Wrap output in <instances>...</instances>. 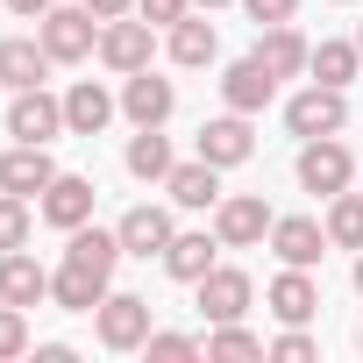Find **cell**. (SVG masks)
<instances>
[{
	"mask_svg": "<svg viewBox=\"0 0 363 363\" xmlns=\"http://www.w3.org/2000/svg\"><path fill=\"white\" fill-rule=\"evenodd\" d=\"M36 36H43V50H50L57 65L100 57V15L86 8V0H50V15L36 22Z\"/></svg>",
	"mask_w": 363,
	"mask_h": 363,
	"instance_id": "obj_1",
	"label": "cell"
},
{
	"mask_svg": "<svg viewBox=\"0 0 363 363\" xmlns=\"http://www.w3.org/2000/svg\"><path fill=\"white\" fill-rule=\"evenodd\" d=\"M285 128H292L299 143H313V135H342V128H349V93L313 79L306 93H292V100H285Z\"/></svg>",
	"mask_w": 363,
	"mask_h": 363,
	"instance_id": "obj_2",
	"label": "cell"
},
{
	"mask_svg": "<svg viewBox=\"0 0 363 363\" xmlns=\"http://www.w3.org/2000/svg\"><path fill=\"white\" fill-rule=\"evenodd\" d=\"M93 335H100V349H114V356L143 349V342H150V299H143V292H107V299L93 306Z\"/></svg>",
	"mask_w": 363,
	"mask_h": 363,
	"instance_id": "obj_3",
	"label": "cell"
},
{
	"mask_svg": "<svg viewBox=\"0 0 363 363\" xmlns=\"http://www.w3.org/2000/svg\"><path fill=\"white\" fill-rule=\"evenodd\" d=\"M150 57H157V22H143V15H114V22H100V65L107 72H150Z\"/></svg>",
	"mask_w": 363,
	"mask_h": 363,
	"instance_id": "obj_4",
	"label": "cell"
},
{
	"mask_svg": "<svg viewBox=\"0 0 363 363\" xmlns=\"http://www.w3.org/2000/svg\"><path fill=\"white\" fill-rule=\"evenodd\" d=\"M349 178H356V157H349L342 135H313V143H299V186H306V193L335 200V193H349Z\"/></svg>",
	"mask_w": 363,
	"mask_h": 363,
	"instance_id": "obj_5",
	"label": "cell"
},
{
	"mask_svg": "<svg viewBox=\"0 0 363 363\" xmlns=\"http://www.w3.org/2000/svg\"><path fill=\"white\" fill-rule=\"evenodd\" d=\"M271 207H264V193H221V207H214V235H221V250H257V242H271Z\"/></svg>",
	"mask_w": 363,
	"mask_h": 363,
	"instance_id": "obj_6",
	"label": "cell"
},
{
	"mask_svg": "<svg viewBox=\"0 0 363 363\" xmlns=\"http://www.w3.org/2000/svg\"><path fill=\"white\" fill-rule=\"evenodd\" d=\"M8 135H15V143H57V135H72V128H65V100L43 93V86L15 93V107H8Z\"/></svg>",
	"mask_w": 363,
	"mask_h": 363,
	"instance_id": "obj_7",
	"label": "cell"
},
{
	"mask_svg": "<svg viewBox=\"0 0 363 363\" xmlns=\"http://www.w3.org/2000/svg\"><path fill=\"white\" fill-rule=\"evenodd\" d=\"M193 157H207V164H221V171H235V164H250L257 157V128H250V114H214L207 128H200V143H193Z\"/></svg>",
	"mask_w": 363,
	"mask_h": 363,
	"instance_id": "obj_8",
	"label": "cell"
},
{
	"mask_svg": "<svg viewBox=\"0 0 363 363\" xmlns=\"http://www.w3.org/2000/svg\"><path fill=\"white\" fill-rule=\"evenodd\" d=\"M93 200H100V186L93 178H79V171H57L50 186H43V200H36V214L50 221V228H79V221H93Z\"/></svg>",
	"mask_w": 363,
	"mask_h": 363,
	"instance_id": "obj_9",
	"label": "cell"
},
{
	"mask_svg": "<svg viewBox=\"0 0 363 363\" xmlns=\"http://www.w3.org/2000/svg\"><path fill=\"white\" fill-rule=\"evenodd\" d=\"M271 250H278V264L313 271L335 242H328V221H313V214H278V221H271Z\"/></svg>",
	"mask_w": 363,
	"mask_h": 363,
	"instance_id": "obj_10",
	"label": "cell"
},
{
	"mask_svg": "<svg viewBox=\"0 0 363 363\" xmlns=\"http://www.w3.org/2000/svg\"><path fill=\"white\" fill-rule=\"evenodd\" d=\"M50 178H57L50 143H15L8 157H0V193H15V200H43Z\"/></svg>",
	"mask_w": 363,
	"mask_h": 363,
	"instance_id": "obj_11",
	"label": "cell"
},
{
	"mask_svg": "<svg viewBox=\"0 0 363 363\" xmlns=\"http://www.w3.org/2000/svg\"><path fill=\"white\" fill-rule=\"evenodd\" d=\"M271 93H278V72L250 50V57H235L228 72H221V100L235 107V114H264L271 107Z\"/></svg>",
	"mask_w": 363,
	"mask_h": 363,
	"instance_id": "obj_12",
	"label": "cell"
},
{
	"mask_svg": "<svg viewBox=\"0 0 363 363\" xmlns=\"http://www.w3.org/2000/svg\"><path fill=\"white\" fill-rule=\"evenodd\" d=\"M171 107H178V86H171V79H157V72H128V79H121V114H128L135 128H164Z\"/></svg>",
	"mask_w": 363,
	"mask_h": 363,
	"instance_id": "obj_13",
	"label": "cell"
},
{
	"mask_svg": "<svg viewBox=\"0 0 363 363\" xmlns=\"http://www.w3.org/2000/svg\"><path fill=\"white\" fill-rule=\"evenodd\" d=\"M114 235H121V250H128V257H143V264H150V257H164V250H171L178 221H171V207H150V200H143V207H128V214L114 221Z\"/></svg>",
	"mask_w": 363,
	"mask_h": 363,
	"instance_id": "obj_14",
	"label": "cell"
},
{
	"mask_svg": "<svg viewBox=\"0 0 363 363\" xmlns=\"http://www.w3.org/2000/svg\"><path fill=\"white\" fill-rule=\"evenodd\" d=\"M193 292H200V313H207V320H242V313H250V299H257L250 271H235V264H214Z\"/></svg>",
	"mask_w": 363,
	"mask_h": 363,
	"instance_id": "obj_15",
	"label": "cell"
},
{
	"mask_svg": "<svg viewBox=\"0 0 363 363\" xmlns=\"http://www.w3.org/2000/svg\"><path fill=\"white\" fill-rule=\"evenodd\" d=\"M264 299H271V313H278L285 328H306V320L320 313V285H313V271H299V264H285Z\"/></svg>",
	"mask_w": 363,
	"mask_h": 363,
	"instance_id": "obj_16",
	"label": "cell"
},
{
	"mask_svg": "<svg viewBox=\"0 0 363 363\" xmlns=\"http://www.w3.org/2000/svg\"><path fill=\"white\" fill-rule=\"evenodd\" d=\"M214 250H221V235H207V228H178L171 250H164L157 264H164V278H178V285H200V278L214 271Z\"/></svg>",
	"mask_w": 363,
	"mask_h": 363,
	"instance_id": "obj_17",
	"label": "cell"
},
{
	"mask_svg": "<svg viewBox=\"0 0 363 363\" xmlns=\"http://www.w3.org/2000/svg\"><path fill=\"white\" fill-rule=\"evenodd\" d=\"M50 50H43V36H8L0 43V86L8 93H29V86H43L50 79Z\"/></svg>",
	"mask_w": 363,
	"mask_h": 363,
	"instance_id": "obj_18",
	"label": "cell"
},
{
	"mask_svg": "<svg viewBox=\"0 0 363 363\" xmlns=\"http://www.w3.org/2000/svg\"><path fill=\"white\" fill-rule=\"evenodd\" d=\"M164 193H171V207H186V214H200V207H221V164H207V157H193V164H171Z\"/></svg>",
	"mask_w": 363,
	"mask_h": 363,
	"instance_id": "obj_19",
	"label": "cell"
},
{
	"mask_svg": "<svg viewBox=\"0 0 363 363\" xmlns=\"http://www.w3.org/2000/svg\"><path fill=\"white\" fill-rule=\"evenodd\" d=\"M0 299L8 306H43L50 299V271L29 250H0Z\"/></svg>",
	"mask_w": 363,
	"mask_h": 363,
	"instance_id": "obj_20",
	"label": "cell"
},
{
	"mask_svg": "<svg viewBox=\"0 0 363 363\" xmlns=\"http://www.w3.org/2000/svg\"><path fill=\"white\" fill-rule=\"evenodd\" d=\"M257 57H264L278 79H306V65H313V43H306L292 22H271V29H257Z\"/></svg>",
	"mask_w": 363,
	"mask_h": 363,
	"instance_id": "obj_21",
	"label": "cell"
},
{
	"mask_svg": "<svg viewBox=\"0 0 363 363\" xmlns=\"http://www.w3.org/2000/svg\"><path fill=\"white\" fill-rule=\"evenodd\" d=\"M114 107H121V100H114L100 79H79V86L65 93V128H72V135H100V128L114 121Z\"/></svg>",
	"mask_w": 363,
	"mask_h": 363,
	"instance_id": "obj_22",
	"label": "cell"
},
{
	"mask_svg": "<svg viewBox=\"0 0 363 363\" xmlns=\"http://www.w3.org/2000/svg\"><path fill=\"white\" fill-rule=\"evenodd\" d=\"M128 250H121V235L114 228H93V221H79L72 235H65V264H86V271H100V278H114V264H121Z\"/></svg>",
	"mask_w": 363,
	"mask_h": 363,
	"instance_id": "obj_23",
	"label": "cell"
},
{
	"mask_svg": "<svg viewBox=\"0 0 363 363\" xmlns=\"http://www.w3.org/2000/svg\"><path fill=\"white\" fill-rule=\"evenodd\" d=\"M100 299H107V278H100V271H86V264H57V271H50V306L93 313Z\"/></svg>",
	"mask_w": 363,
	"mask_h": 363,
	"instance_id": "obj_24",
	"label": "cell"
},
{
	"mask_svg": "<svg viewBox=\"0 0 363 363\" xmlns=\"http://www.w3.org/2000/svg\"><path fill=\"white\" fill-rule=\"evenodd\" d=\"M221 57V36H214V22L193 8L186 22H171V65H186V72H200V65H214Z\"/></svg>",
	"mask_w": 363,
	"mask_h": 363,
	"instance_id": "obj_25",
	"label": "cell"
},
{
	"mask_svg": "<svg viewBox=\"0 0 363 363\" xmlns=\"http://www.w3.org/2000/svg\"><path fill=\"white\" fill-rule=\"evenodd\" d=\"M121 164H128V178H143V186H164L178 157H171L164 128H135V135H128V150H121Z\"/></svg>",
	"mask_w": 363,
	"mask_h": 363,
	"instance_id": "obj_26",
	"label": "cell"
},
{
	"mask_svg": "<svg viewBox=\"0 0 363 363\" xmlns=\"http://www.w3.org/2000/svg\"><path fill=\"white\" fill-rule=\"evenodd\" d=\"M306 72H313L320 86H342V93H349V79L363 72V50H356V43H335V36H328V43L313 50V65H306Z\"/></svg>",
	"mask_w": 363,
	"mask_h": 363,
	"instance_id": "obj_27",
	"label": "cell"
},
{
	"mask_svg": "<svg viewBox=\"0 0 363 363\" xmlns=\"http://www.w3.org/2000/svg\"><path fill=\"white\" fill-rule=\"evenodd\" d=\"M328 242L335 250H363V193H335L328 200Z\"/></svg>",
	"mask_w": 363,
	"mask_h": 363,
	"instance_id": "obj_28",
	"label": "cell"
},
{
	"mask_svg": "<svg viewBox=\"0 0 363 363\" xmlns=\"http://www.w3.org/2000/svg\"><path fill=\"white\" fill-rule=\"evenodd\" d=\"M36 207L29 200H15V193H0V250H29V235H36Z\"/></svg>",
	"mask_w": 363,
	"mask_h": 363,
	"instance_id": "obj_29",
	"label": "cell"
},
{
	"mask_svg": "<svg viewBox=\"0 0 363 363\" xmlns=\"http://www.w3.org/2000/svg\"><path fill=\"white\" fill-rule=\"evenodd\" d=\"M271 342L264 335H250L242 320H214V335H207V356H264Z\"/></svg>",
	"mask_w": 363,
	"mask_h": 363,
	"instance_id": "obj_30",
	"label": "cell"
},
{
	"mask_svg": "<svg viewBox=\"0 0 363 363\" xmlns=\"http://www.w3.org/2000/svg\"><path fill=\"white\" fill-rule=\"evenodd\" d=\"M36 342H29V306H8L0 299V363H15V356H29Z\"/></svg>",
	"mask_w": 363,
	"mask_h": 363,
	"instance_id": "obj_31",
	"label": "cell"
},
{
	"mask_svg": "<svg viewBox=\"0 0 363 363\" xmlns=\"http://www.w3.org/2000/svg\"><path fill=\"white\" fill-rule=\"evenodd\" d=\"M200 349H207L200 335H178V328H150V342H143V356H157V363H186Z\"/></svg>",
	"mask_w": 363,
	"mask_h": 363,
	"instance_id": "obj_32",
	"label": "cell"
},
{
	"mask_svg": "<svg viewBox=\"0 0 363 363\" xmlns=\"http://www.w3.org/2000/svg\"><path fill=\"white\" fill-rule=\"evenodd\" d=\"M264 356H278V363H313L320 356V342L306 335V328H285V335H271V349Z\"/></svg>",
	"mask_w": 363,
	"mask_h": 363,
	"instance_id": "obj_33",
	"label": "cell"
},
{
	"mask_svg": "<svg viewBox=\"0 0 363 363\" xmlns=\"http://www.w3.org/2000/svg\"><path fill=\"white\" fill-rule=\"evenodd\" d=\"M135 15L157 22V29H171V22H186V15H193V0H135Z\"/></svg>",
	"mask_w": 363,
	"mask_h": 363,
	"instance_id": "obj_34",
	"label": "cell"
},
{
	"mask_svg": "<svg viewBox=\"0 0 363 363\" xmlns=\"http://www.w3.org/2000/svg\"><path fill=\"white\" fill-rule=\"evenodd\" d=\"M242 15H250L257 29H271V22H292V15H299V0H242Z\"/></svg>",
	"mask_w": 363,
	"mask_h": 363,
	"instance_id": "obj_35",
	"label": "cell"
},
{
	"mask_svg": "<svg viewBox=\"0 0 363 363\" xmlns=\"http://www.w3.org/2000/svg\"><path fill=\"white\" fill-rule=\"evenodd\" d=\"M0 8L22 15V22H43V15H50V0H0Z\"/></svg>",
	"mask_w": 363,
	"mask_h": 363,
	"instance_id": "obj_36",
	"label": "cell"
},
{
	"mask_svg": "<svg viewBox=\"0 0 363 363\" xmlns=\"http://www.w3.org/2000/svg\"><path fill=\"white\" fill-rule=\"evenodd\" d=\"M86 8H93L100 22H114V15H135V0H86Z\"/></svg>",
	"mask_w": 363,
	"mask_h": 363,
	"instance_id": "obj_37",
	"label": "cell"
},
{
	"mask_svg": "<svg viewBox=\"0 0 363 363\" xmlns=\"http://www.w3.org/2000/svg\"><path fill=\"white\" fill-rule=\"evenodd\" d=\"M36 363H72V342H36Z\"/></svg>",
	"mask_w": 363,
	"mask_h": 363,
	"instance_id": "obj_38",
	"label": "cell"
},
{
	"mask_svg": "<svg viewBox=\"0 0 363 363\" xmlns=\"http://www.w3.org/2000/svg\"><path fill=\"white\" fill-rule=\"evenodd\" d=\"M193 8H200V15H214V8H228V0H193Z\"/></svg>",
	"mask_w": 363,
	"mask_h": 363,
	"instance_id": "obj_39",
	"label": "cell"
},
{
	"mask_svg": "<svg viewBox=\"0 0 363 363\" xmlns=\"http://www.w3.org/2000/svg\"><path fill=\"white\" fill-rule=\"evenodd\" d=\"M356 292H363V250H356Z\"/></svg>",
	"mask_w": 363,
	"mask_h": 363,
	"instance_id": "obj_40",
	"label": "cell"
},
{
	"mask_svg": "<svg viewBox=\"0 0 363 363\" xmlns=\"http://www.w3.org/2000/svg\"><path fill=\"white\" fill-rule=\"evenodd\" d=\"M356 50H363V29H356Z\"/></svg>",
	"mask_w": 363,
	"mask_h": 363,
	"instance_id": "obj_41",
	"label": "cell"
},
{
	"mask_svg": "<svg viewBox=\"0 0 363 363\" xmlns=\"http://www.w3.org/2000/svg\"><path fill=\"white\" fill-rule=\"evenodd\" d=\"M335 8H349V0H335Z\"/></svg>",
	"mask_w": 363,
	"mask_h": 363,
	"instance_id": "obj_42",
	"label": "cell"
}]
</instances>
